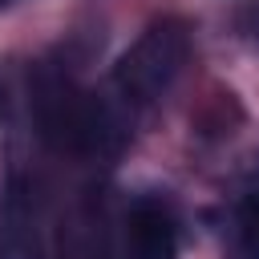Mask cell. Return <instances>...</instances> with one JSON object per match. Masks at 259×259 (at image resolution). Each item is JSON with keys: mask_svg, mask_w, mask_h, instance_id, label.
<instances>
[{"mask_svg": "<svg viewBox=\"0 0 259 259\" xmlns=\"http://www.w3.org/2000/svg\"><path fill=\"white\" fill-rule=\"evenodd\" d=\"M186 57H190V28L182 20H158L125 49V57L113 69V85L121 89L125 101L146 105L174 85Z\"/></svg>", "mask_w": 259, "mask_h": 259, "instance_id": "obj_1", "label": "cell"}, {"mask_svg": "<svg viewBox=\"0 0 259 259\" xmlns=\"http://www.w3.org/2000/svg\"><path fill=\"white\" fill-rule=\"evenodd\" d=\"M40 125L45 138L69 154H109L121 130L105 101L73 89L69 81H57L40 93Z\"/></svg>", "mask_w": 259, "mask_h": 259, "instance_id": "obj_2", "label": "cell"}, {"mask_svg": "<svg viewBox=\"0 0 259 259\" xmlns=\"http://www.w3.org/2000/svg\"><path fill=\"white\" fill-rule=\"evenodd\" d=\"M134 259H178V223L162 198H138L125 219Z\"/></svg>", "mask_w": 259, "mask_h": 259, "instance_id": "obj_3", "label": "cell"}, {"mask_svg": "<svg viewBox=\"0 0 259 259\" xmlns=\"http://www.w3.org/2000/svg\"><path fill=\"white\" fill-rule=\"evenodd\" d=\"M243 32H247V40H255V45H259V0L243 12Z\"/></svg>", "mask_w": 259, "mask_h": 259, "instance_id": "obj_4", "label": "cell"}, {"mask_svg": "<svg viewBox=\"0 0 259 259\" xmlns=\"http://www.w3.org/2000/svg\"><path fill=\"white\" fill-rule=\"evenodd\" d=\"M0 259H32V255H28V247H20V243H0Z\"/></svg>", "mask_w": 259, "mask_h": 259, "instance_id": "obj_5", "label": "cell"}, {"mask_svg": "<svg viewBox=\"0 0 259 259\" xmlns=\"http://www.w3.org/2000/svg\"><path fill=\"white\" fill-rule=\"evenodd\" d=\"M251 198L259 202V170H255V190H251Z\"/></svg>", "mask_w": 259, "mask_h": 259, "instance_id": "obj_6", "label": "cell"}, {"mask_svg": "<svg viewBox=\"0 0 259 259\" xmlns=\"http://www.w3.org/2000/svg\"><path fill=\"white\" fill-rule=\"evenodd\" d=\"M4 4H8V0H0V8H4Z\"/></svg>", "mask_w": 259, "mask_h": 259, "instance_id": "obj_7", "label": "cell"}]
</instances>
